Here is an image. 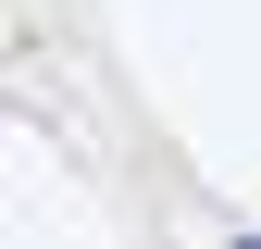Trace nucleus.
I'll list each match as a JSON object with an SVG mask.
<instances>
[{
	"mask_svg": "<svg viewBox=\"0 0 261 249\" xmlns=\"http://www.w3.org/2000/svg\"><path fill=\"white\" fill-rule=\"evenodd\" d=\"M237 249H261V237H237Z\"/></svg>",
	"mask_w": 261,
	"mask_h": 249,
	"instance_id": "obj_1",
	"label": "nucleus"
}]
</instances>
